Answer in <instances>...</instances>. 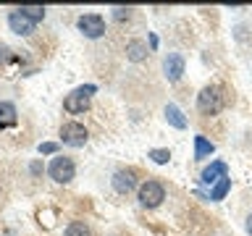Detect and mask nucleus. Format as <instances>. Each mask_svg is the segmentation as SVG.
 Masks as SVG:
<instances>
[{
  "label": "nucleus",
  "instance_id": "obj_3",
  "mask_svg": "<svg viewBox=\"0 0 252 236\" xmlns=\"http://www.w3.org/2000/svg\"><path fill=\"white\" fill-rule=\"evenodd\" d=\"M47 176H50L55 184H68V181L76 176V165H74L71 157L58 155V157L50 160V165H47Z\"/></svg>",
  "mask_w": 252,
  "mask_h": 236
},
{
  "label": "nucleus",
  "instance_id": "obj_12",
  "mask_svg": "<svg viewBox=\"0 0 252 236\" xmlns=\"http://www.w3.org/2000/svg\"><path fill=\"white\" fill-rule=\"evenodd\" d=\"M16 105L13 102H0V129H11V126H16Z\"/></svg>",
  "mask_w": 252,
  "mask_h": 236
},
{
  "label": "nucleus",
  "instance_id": "obj_20",
  "mask_svg": "<svg viewBox=\"0 0 252 236\" xmlns=\"http://www.w3.org/2000/svg\"><path fill=\"white\" fill-rule=\"evenodd\" d=\"M58 152V145H55V142H42V145H39V155H55Z\"/></svg>",
  "mask_w": 252,
  "mask_h": 236
},
{
  "label": "nucleus",
  "instance_id": "obj_2",
  "mask_svg": "<svg viewBox=\"0 0 252 236\" xmlns=\"http://www.w3.org/2000/svg\"><path fill=\"white\" fill-rule=\"evenodd\" d=\"M223 92L218 89V87H205V89L197 94V108H200V113L202 116H216L223 110Z\"/></svg>",
  "mask_w": 252,
  "mask_h": 236
},
{
  "label": "nucleus",
  "instance_id": "obj_23",
  "mask_svg": "<svg viewBox=\"0 0 252 236\" xmlns=\"http://www.w3.org/2000/svg\"><path fill=\"white\" fill-rule=\"evenodd\" d=\"M39 171H42V165H39V163H32V173H34V176H37Z\"/></svg>",
  "mask_w": 252,
  "mask_h": 236
},
{
  "label": "nucleus",
  "instance_id": "obj_10",
  "mask_svg": "<svg viewBox=\"0 0 252 236\" xmlns=\"http://www.w3.org/2000/svg\"><path fill=\"white\" fill-rule=\"evenodd\" d=\"M226 176H228V165H226L223 160H213L208 168L202 171V178H200V181H202V184L216 186L218 181H220V178H226Z\"/></svg>",
  "mask_w": 252,
  "mask_h": 236
},
{
  "label": "nucleus",
  "instance_id": "obj_15",
  "mask_svg": "<svg viewBox=\"0 0 252 236\" xmlns=\"http://www.w3.org/2000/svg\"><path fill=\"white\" fill-rule=\"evenodd\" d=\"M228 189H231V178L226 176V178H220L216 186H210V197H208V200H210V202H220V200L228 194Z\"/></svg>",
  "mask_w": 252,
  "mask_h": 236
},
{
  "label": "nucleus",
  "instance_id": "obj_14",
  "mask_svg": "<svg viewBox=\"0 0 252 236\" xmlns=\"http://www.w3.org/2000/svg\"><path fill=\"white\" fill-rule=\"evenodd\" d=\"M165 118H168V123L173 126V129H187V118H184V113L173 105V102H168L165 105Z\"/></svg>",
  "mask_w": 252,
  "mask_h": 236
},
{
  "label": "nucleus",
  "instance_id": "obj_1",
  "mask_svg": "<svg viewBox=\"0 0 252 236\" xmlns=\"http://www.w3.org/2000/svg\"><path fill=\"white\" fill-rule=\"evenodd\" d=\"M94 92H97V87H94V84L76 87L71 94H66V100H63V110H66V113H84V110L90 108V100H92Z\"/></svg>",
  "mask_w": 252,
  "mask_h": 236
},
{
  "label": "nucleus",
  "instance_id": "obj_21",
  "mask_svg": "<svg viewBox=\"0 0 252 236\" xmlns=\"http://www.w3.org/2000/svg\"><path fill=\"white\" fill-rule=\"evenodd\" d=\"M13 58V53H11V47L8 45H0V66H5L8 60Z\"/></svg>",
  "mask_w": 252,
  "mask_h": 236
},
{
  "label": "nucleus",
  "instance_id": "obj_24",
  "mask_svg": "<svg viewBox=\"0 0 252 236\" xmlns=\"http://www.w3.org/2000/svg\"><path fill=\"white\" fill-rule=\"evenodd\" d=\"M150 47H153V50L158 47V37H155V34H150Z\"/></svg>",
  "mask_w": 252,
  "mask_h": 236
},
{
  "label": "nucleus",
  "instance_id": "obj_17",
  "mask_svg": "<svg viewBox=\"0 0 252 236\" xmlns=\"http://www.w3.org/2000/svg\"><path fill=\"white\" fill-rule=\"evenodd\" d=\"M19 11H21L24 16H27V19H32L34 24L45 19V8H42V5H21Z\"/></svg>",
  "mask_w": 252,
  "mask_h": 236
},
{
  "label": "nucleus",
  "instance_id": "obj_13",
  "mask_svg": "<svg viewBox=\"0 0 252 236\" xmlns=\"http://www.w3.org/2000/svg\"><path fill=\"white\" fill-rule=\"evenodd\" d=\"M213 152H216V145H213V142H208V139L202 137V134H197V137H194V160L210 157Z\"/></svg>",
  "mask_w": 252,
  "mask_h": 236
},
{
  "label": "nucleus",
  "instance_id": "obj_4",
  "mask_svg": "<svg viewBox=\"0 0 252 236\" xmlns=\"http://www.w3.org/2000/svg\"><path fill=\"white\" fill-rule=\"evenodd\" d=\"M139 205L142 207H158L163 200H165V189L160 181H155V178H147L145 184L139 186Z\"/></svg>",
  "mask_w": 252,
  "mask_h": 236
},
{
  "label": "nucleus",
  "instance_id": "obj_6",
  "mask_svg": "<svg viewBox=\"0 0 252 236\" xmlns=\"http://www.w3.org/2000/svg\"><path fill=\"white\" fill-rule=\"evenodd\" d=\"M61 139H63V145H68V147H84L87 139H90V134H87V129L82 123L68 121V123L61 126Z\"/></svg>",
  "mask_w": 252,
  "mask_h": 236
},
{
  "label": "nucleus",
  "instance_id": "obj_22",
  "mask_svg": "<svg viewBox=\"0 0 252 236\" xmlns=\"http://www.w3.org/2000/svg\"><path fill=\"white\" fill-rule=\"evenodd\" d=\"M244 226H247V234L252 236V212H250V215H247V223H244Z\"/></svg>",
  "mask_w": 252,
  "mask_h": 236
},
{
  "label": "nucleus",
  "instance_id": "obj_19",
  "mask_svg": "<svg viewBox=\"0 0 252 236\" xmlns=\"http://www.w3.org/2000/svg\"><path fill=\"white\" fill-rule=\"evenodd\" d=\"M113 19L116 21H129L131 19V8H113Z\"/></svg>",
  "mask_w": 252,
  "mask_h": 236
},
{
  "label": "nucleus",
  "instance_id": "obj_11",
  "mask_svg": "<svg viewBox=\"0 0 252 236\" xmlns=\"http://www.w3.org/2000/svg\"><path fill=\"white\" fill-rule=\"evenodd\" d=\"M126 58L131 63L145 60L147 58V45L142 42V39H129V42H126Z\"/></svg>",
  "mask_w": 252,
  "mask_h": 236
},
{
  "label": "nucleus",
  "instance_id": "obj_8",
  "mask_svg": "<svg viewBox=\"0 0 252 236\" xmlns=\"http://www.w3.org/2000/svg\"><path fill=\"white\" fill-rule=\"evenodd\" d=\"M137 186V171L134 168H121L113 173V189L118 194H129Z\"/></svg>",
  "mask_w": 252,
  "mask_h": 236
},
{
  "label": "nucleus",
  "instance_id": "obj_5",
  "mask_svg": "<svg viewBox=\"0 0 252 236\" xmlns=\"http://www.w3.org/2000/svg\"><path fill=\"white\" fill-rule=\"evenodd\" d=\"M76 27H79V31H82L84 37H90V39H97V37L105 34V19H102L100 13H84V16H79Z\"/></svg>",
  "mask_w": 252,
  "mask_h": 236
},
{
  "label": "nucleus",
  "instance_id": "obj_9",
  "mask_svg": "<svg viewBox=\"0 0 252 236\" xmlns=\"http://www.w3.org/2000/svg\"><path fill=\"white\" fill-rule=\"evenodd\" d=\"M8 27H11V31L13 34H21V37H29L32 31H34V21L32 19H27V16H24L19 8H16V11H11L8 13Z\"/></svg>",
  "mask_w": 252,
  "mask_h": 236
},
{
  "label": "nucleus",
  "instance_id": "obj_16",
  "mask_svg": "<svg viewBox=\"0 0 252 236\" xmlns=\"http://www.w3.org/2000/svg\"><path fill=\"white\" fill-rule=\"evenodd\" d=\"M63 236H92V234L82 220H71V223L66 226V231H63Z\"/></svg>",
  "mask_w": 252,
  "mask_h": 236
},
{
  "label": "nucleus",
  "instance_id": "obj_18",
  "mask_svg": "<svg viewBox=\"0 0 252 236\" xmlns=\"http://www.w3.org/2000/svg\"><path fill=\"white\" fill-rule=\"evenodd\" d=\"M150 157H153V160L155 163H168L171 160V152H168V149H150Z\"/></svg>",
  "mask_w": 252,
  "mask_h": 236
},
{
  "label": "nucleus",
  "instance_id": "obj_7",
  "mask_svg": "<svg viewBox=\"0 0 252 236\" xmlns=\"http://www.w3.org/2000/svg\"><path fill=\"white\" fill-rule=\"evenodd\" d=\"M184 68H187V63H184V55H179V53H168L165 55V60H163V74L168 82H179L181 76H184Z\"/></svg>",
  "mask_w": 252,
  "mask_h": 236
}]
</instances>
